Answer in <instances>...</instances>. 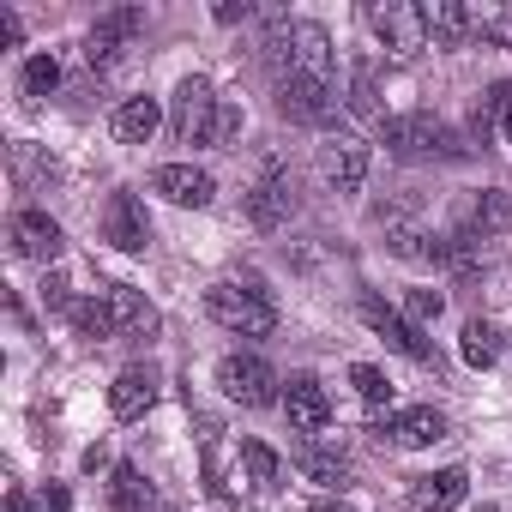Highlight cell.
I'll use <instances>...</instances> for the list:
<instances>
[{"mask_svg":"<svg viewBox=\"0 0 512 512\" xmlns=\"http://www.w3.org/2000/svg\"><path fill=\"white\" fill-rule=\"evenodd\" d=\"M440 308H446L440 290H410V320H440Z\"/></svg>","mask_w":512,"mask_h":512,"instance_id":"1f68e13d","label":"cell"},{"mask_svg":"<svg viewBox=\"0 0 512 512\" xmlns=\"http://www.w3.org/2000/svg\"><path fill=\"white\" fill-rule=\"evenodd\" d=\"M350 386L362 392V404H368V410H386V404H392V380H386L380 368H368V362H356V368H350Z\"/></svg>","mask_w":512,"mask_h":512,"instance_id":"83f0119b","label":"cell"},{"mask_svg":"<svg viewBox=\"0 0 512 512\" xmlns=\"http://www.w3.org/2000/svg\"><path fill=\"white\" fill-rule=\"evenodd\" d=\"M422 31H428L434 49H452V43H464L476 31V13L458 7V0H428V7H422Z\"/></svg>","mask_w":512,"mask_h":512,"instance_id":"44dd1931","label":"cell"},{"mask_svg":"<svg viewBox=\"0 0 512 512\" xmlns=\"http://www.w3.org/2000/svg\"><path fill=\"white\" fill-rule=\"evenodd\" d=\"M217 386H223V398L241 404V410H272V404H284V380H278L272 362H260V356H223V362H217Z\"/></svg>","mask_w":512,"mask_h":512,"instance_id":"7a4b0ae2","label":"cell"},{"mask_svg":"<svg viewBox=\"0 0 512 512\" xmlns=\"http://www.w3.org/2000/svg\"><path fill=\"white\" fill-rule=\"evenodd\" d=\"M284 416H290V428L320 434V428L332 422V398H326V386H320L314 374H290V380H284Z\"/></svg>","mask_w":512,"mask_h":512,"instance_id":"8fae6325","label":"cell"},{"mask_svg":"<svg viewBox=\"0 0 512 512\" xmlns=\"http://www.w3.org/2000/svg\"><path fill=\"white\" fill-rule=\"evenodd\" d=\"M380 145L392 157H458L464 151L458 133L446 121H434V115H392V121H380Z\"/></svg>","mask_w":512,"mask_h":512,"instance_id":"3957f363","label":"cell"},{"mask_svg":"<svg viewBox=\"0 0 512 512\" xmlns=\"http://www.w3.org/2000/svg\"><path fill=\"white\" fill-rule=\"evenodd\" d=\"M320 169H326V181H332L338 193H356V187L368 181V145H362L356 133H338V139L320 145Z\"/></svg>","mask_w":512,"mask_h":512,"instance_id":"4fadbf2b","label":"cell"},{"mask_svg":"<svg viewBox=\"0 0 512 512\" xmlns=\"http://www.w3.org/2000/svg\"><path fill=\"white\" fill-rule=\"evenodd\" d=\"M205 314L241 338H272L278 332V308L266 302V290H241V284H211L205 290Z\"/></svg>","mask_w":512,"mask_h":512,"instance_id":"6da1fadb","label":"cell"},{"mask_svg":"<svg viewBox=\"0 0 512 512\" xmlns=\"http://www.w3.org/2000/svg\"><path fill=\"white\" fill-rule=\"evenodd\" d=\"M290 31V79L302 73V79H332V37H326V25H284Z\"/></svg>","mask_w":512,"mask_h":512,"instance_id":"2e32d148","label":"cell"},{"mask_svg":"<svg viewBox=\"0 0 512 512\" xmlns=\"http://www.w3.org/2000/svg\"><path fill=\"white\" fill-rule=\"evenodd\" d=\"M43 512H73V500H67V488H61V482H49V494H43Z\"/></svg>","mask_w":512,"mask_h":512,"instance_id":"836d02e7","label":"cell"},{"mask_svg":"<svg viewBox=\"0 0 512 512\" xmlns=\"http://www.w3.org/2000/svg\"><path fill=\"white\" fill-rule=\"evenodd\" d=\"M151 193H163L169 205H193V211H205V205L217 199V181H211L205 169H193V163H163V169L151 175Z\"/></svg>","mask_w":512,"mask_h":512,"instance_id":"5bb4252c","label":"cell"},{"mask_svg":"<svg viewBox=\"0 0 512 512\" xmlns=\"http://www.w3.org/2000/svg\"><path fill=\"white\" fill-rule=\"evenodd\" d=\"M157 121H163V109H157V97H127L121 109H115V139L121 145H145L151 133H157Z\"/></svg>","mask_w":512,"mask_h":512,"instance_id":"7402d4cb","label":"cell"},{"mask_svg":"<svg viewBox=\"0 0 512 512\" xmlns=\"http://www.w3.org/2000/svg\"><path fill=\"white\" fill-rule=\"evenodd\" d=\"M217 19L223 25H241V19H253V7H247V0H241V7H217Z\"/></svg>","mask_w":512,"mask_h":512,"instance_id":"e575fe53","label":"cell"},{"mask_svg":"<svg viewBox=\"0 0 512 512\" xmlns=\"http://www.w3.org/2000/svg\"><path fill=\"white\" fill-rule=\"evenodd\" d=\"M464 494H470V476H464L458 464H446V470L416 476L410 506H416V512H458V506H464Z\"/></svg>","mask_w":512,"mask_h":512,"instance_id":"ac0fdd59","label":"cell"},{"mask_svg":"<svg viewBox=\"0 0 512 512\" xmlns=\"http://www.w3.org/2000/svg\"><path fill=\"white\" fill-rule=\"evenodd\" d=\"M368 25L380 31V43L392 49V55H416V49H428V31H422V7H368Z\"/></svg>","mask_w":512,"mask_h":512,"instance_id":"7c38bea8","label":"cell"},{"mask_svg":"<svg viewBox=\"0 0 512 512\" xmlns=\"http://www.w3.org/2000/svg\"><path fill=\"white\" fill-rule=\"evenodd\" d=\"M458 356H464L470 368H494V362H500V332H494L488 320H470L464 338H458Z\"/></svg>","mask_w":512,"mask_h":512,"instance_id":"484cf974","label":"cell"},{"mask_svg":"<svg viewBox=\"0 0 512 512\" xmlns=\"http://www.w3.org/2000/svg\"><path fill=\"white\" fill-rule=\"evenodd\" d=\"M278 109L290 115V121H302V127H326L332 115H338V97H332V79H284L278 85Z\"/></svg>","mask_w":512,"mask_h":512,"instance_id":"52a82bcc","label":"cell"},{"mask_svg":"<svg viewBox=\"0 0 512 512\" xmlns=\"http://www.w3.org/2000/svg\"><path fill=\"white\" fill-rule=\"evenodd\" d=\"M217 91H211V79H181L175 85V97H169V133L181 139V145H211V127H217Z\"/></svg>","mask_w":512,"mask_h":512,"instance_id":"277c9868","label":"cell"},{"mask_svg":"<svg viewBox=\"0 0 512 512\" xmlns=\"http://www.w3.org/2000/svg\"><path fill=\"white\" fill-rule=\"evenodd\" d=\"M314 512H350V506H344V500H320Z\"/></svg>","mask_w":512,"mask_h":512,"instance_id":"8d00e7d4","label":"cell"},{"mask_svg":"<svg viewBox=\"0 0 512 512\" xmlns=\"http://www.w3.org/2000/svg\"><path fill=\"white\" fill-rule=\"evenodd\" d=\"M241 470H247V488L253 494H272L278 488V452L266 440H241Z\"/></svg>","mask_w":512,"mask_h":512,"instance_id":"d4e9b609","label":"cell"},{"mask_svg":"<svg viewBox=\"0 0 512 512\" xmlns=\"http://www.w3.org/2000/svg\"><path fill=\"white\" fill-rule=\"evenodd\" d=\"M61 247H67V235H61V223L49 211H19L13 217V253L19 260L49 266V260H61Z\"/></svg>","mask_w":512,"mask_h":512,"instance_id":"9c48e42d","label":"cell"},{"mask_svg":"<svg viewBox=\"0 0 512 512\" xmlns=\"http://www.w3.org/2000/svg\"><path fill=\"white\" fill-rule=\"evenodd\" d=\"M506 145H512V109H506Z\"/></svg>","mask_w":512,"mask_h":512,"instance_id":"74e56055","label":"cell"},{"mask_svg":"<svg viewBox=\"0 0 512 512\" xmlns=\"http://www.w3.org/2000/svg\"><path fill=\"white\" fill-rule=\"evenodd\" d=\"M109 506H115V512H151V506H157V494H151V482L139 476V464H115V476H109Z\"/></svg>","mask_w":512,"mask_h":512,"instance_id":"603a6c76","label":"cell"},{"mask_svg":"<svg viewBox=\"0 0 512 512\" xmlns=\"http://www.w3.org/2000/svg\"><path fill=\"white\" fill-rule=\"evenodd\" d=\"M235 139H241V109H235V103H217V127H211V145H217V151H229Z\"/></svg>","mask_w":512,"mask_h":512,"instance_id":"4dcf8cb0","label":"cell"},{"mask_svg":"<svg viewBox=\"0 0 512 512\" xmlns=\"http://www.w3.org/2000/svg\"><path fill=\"white\" fill-rule=\"evenodd\" d=\"M374 434H380V440H392V446H434V440H446V416H440L434 404H416V410L380 416V422H374Z\"/></svg>","mask_w":512,"mask_h":512,"instance_id":"9a60e30c","label":"cell"},{"mask_svg":"<svg viewBox=\"0 0 512 512\" xmlns=\"http://www.w3.org/2000/svg\"><path fill=\"white\" fill-rule=\"evenodd\" d=\"M296 470H302L308 482H320V488H344V482H350V458L320 452V446H296Z\"/></svg>","mask_w":512,"mask_h":512,"instance_id":"cb8c5ba5","label":"cell"},{"mask_svg":"<svg viewBox=\"0 0 512 512\" xmlns=\"http://www.w3.org/2000/svg\"><path fill=\"white\" fill-rule=\"evenodd\" d=\"M103 241L109 247H121V253H145L151 247V217H145V205H139V193H109V205H103Z\"/></svg>","mask_w":512,"mask_h":512,"instance_id":"8992f818","label":"cell"},{"mask_svg":"<svg viewBox=\"0 0 512 512\" xmlns=\"http://www.w3.org/2000/svg\"><path fill=\"white\" fill-rule=\"evenodd\" d=\"M500 229H512V199H506L500 187L470 193V199H464V211H458V235L482 241V235H500Z\"/></svg>","mask_w":512,"mask_h":512,"instance_id":"e0dca14e","label":"cell"},{"mask_svg":"<svg viewBox=\"0 0 512 512\" xmlns=\"http://www.w3.org/2000/svg\"><path fill=\"white\" fill-rule=\"evenodd\" d=\"M103 302H109V314H115V332L121 338H157V308L139 296V290H127V284H109L103 290Z\"/></svg>","mask_w":512,"mask_h":512,"instance_id":"d6986e66","label":"cell"},{"mask_svg":"<svg viewBox=\"0 0 512 512\" xmlns=\"http://www.w3.org/2000/svg\"><path fill=\"white\" fill-rule=\"evenodd\" d=\"M145 25V13L139 7H115V13H103L97 25H91V37H85V61L91 67H109V61H121V49L133 43V31Z\"/></svg>","mask_w":512,"mask_h":512,"instance_id":"30bf717a","label":"cell"},{"mask_svg":"<svg viewBox=\"0 0 512 512\" xmlns=\"http://www.w3.org/2000/svg\"><path fill=\"white\" fill-rule=\"evenodd\" d=\"M43 302H49L55 314H73V308H79V302L67 296V278H43Z\"/></svg>","mask_w":512,"mask_h":512,"instance_id":"d6a6232c","label":"cell"},{"mask_svg":"<svg viewBox=\"0 0 512 512\" xmlns=\"http://www.w3.org/2000/svg\"><path fill=\"white\" fill-rule=\"evenodd\" d=\"M73 326H79V338H97V344L121 338V332H115V314H109V302H103V296H85V302L73 308Z\"/></svg>","mask_w":512,"mask_h":512,"instance_id":"4316f807","label":"cell"},{"mask_svg":"<svg viewBox=\"0 0 512 512\" xmlns=\"http://www.w3.org/2000/svg\"><path fill=\"white\" fill-rule=\"evenodd\" d=\"M350 109L374 115V61H356V85H350Z\"/></svg>","mask_w":512,"mask_h":512,"instance_id":"f546056e","label":"cell"},{"mask_svg":"<svg viewBox=\"0 0 512 512\" xmlns=\"http://www.w3.org/2000/svg\"><path fill=\"white\" fill-rule=\"evenodd\" d=\"M356 314H362V326H368L374 338H386V344H392V350H404L410 362H434V350L422 344V332H416L398 308H386L380 296H362V302H356Z\"/></svg>","mask_w":512,"mask_h":512,"instance_id":"ba28073f","label":"cell"},{"mask_svg":"<svg viewBox=\"0 0 512 512\" xmlns=\"http://www.w3.org/2000/svg\"><path fill=\"white\" fill-rule=\"evenodd\" d=\"M19 85H25V97H49V91L61 85V61H55V55H31Z\"/></svg>","mask_w":512,"mask_h":512,"instance_id":"f1b7e54d","label":"cell"},{"mask_svg":"<svg viewBox=\"0 0 512 512\" xmlns=\"http://www.w3.org/2000/svg\"><path fill=\"white\" fill-rule=\"evenodd\" d=\"M151 404H157V374H151V368H121L115 386H109V410H115L121 422H139Z\"/></svg>","mask_w":512,"mask_h":512,"instance_id":"ffe728a7","label":"cell"},{"mask_svg":"<svg viewBox=\"0 0 512 512\" xmlns=\"http://www.w3.org/2000/svg\"><path fill=\"white\" fill-rule=\"evenodd\" d=\"M290 211H296V175H290L284 163H272L260 181L247 187V223H253V229H284Z\"/></svg>","mask_w":512,"mask_h":512,"instance_id":"5b68a950","label":"cell"},{"mask_svg":"<svg viewBox=\"0 0 512 512\" xmlns=\"http://www.w3.org/2000/svg\"><path fill=\"white\" fill-rule=\"evenodd\" d=\"M7 512H31V506H25V494H19V488H13V494H7Z\"/></svg>","mask_w":512,"mask_h":512,"instance_id":"d590c367","label":"cell"}]
</instances>
